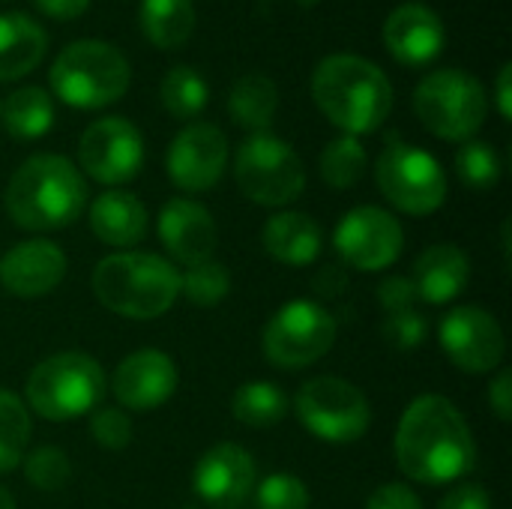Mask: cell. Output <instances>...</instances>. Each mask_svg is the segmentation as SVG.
<instances>
[{
	"label": "cell",
	"instance_id": "obj_1",
	"mask_svg": "<svg viewBox=\"0 0 512 509\" xmlns=\"http://www.w3.org/2000/svg\"><path fill=\"white\" fill-rule=\"evenodd\" d=\"M399 471L423 486L456 483L471 474L477 444L462 411L444 396L414 399L396 429Z\"/></svg>",
	"mask_w": 512,
	"mask_h": 509
},
{
	"label": "cell",
	"instance_id": "obj_2",
	"mask_svg": "<svg viewBox=\"0 0 512 509\" xmlns=\"http://www.w3.org/2000/svg\"><path fill=\"white\" fill-rule=\"evenodd\" d=\"M312 99L345 135L375 132L393 108V84L360 54H330L312 72Z\"/></svg>",
	"mask_w": 512,
	"mask_h": 509
},
{
	"label": "cell",
	"instance_id": "obj_3",
	"mask_svg": "<svg viewBox=\"0 0 512 509\" xmlns=\"http://www.w3.org/2000/svg\"><path fill=\"white\" fill-rule=\"evenodd\" d=\"M87 204L81 171L57 153L30 156L6 186V213L24 231H57L72 225Z\"/></svg>",
	"mask_w": 512,
	"mask_h": 509
},
{
	"label": "cell",
	"instance_id": "obj_4",
	"mask_svg": "<svg viewBox=\"0 0 512 509\" xmlns=\"http://www.w3.org/2000/svg\"><path fill=\"white\" fill-rule=\"evenodd\" d=\"M96 300L132 321H150L165 315L180 297V273L171 261L153 252H117L96 264L93 270Z\"/></svg>",
	"mask_w": 512,
	"mask_h": 509
},
{
	"label": "cell",
	"instance_id": "obj_5",
	"mask_svg": "<svg viewBox=\"0 0 512 509\" xmlns=\"http://www.w3.org/2000/svg\"><path fill=\"white\" fill-rule=\"evenodd\" d=\"M105 396L102 366L81 351H60L33 366L24 384L27 411L51 423L78 420L99 408Z\"/></svg>",
	"mask_w": 512,
	"mask_h": 509
},
{
	"label": "cell",
	"instance_id": "obj_6",
	"mask_svg": "<svg viewBox=\"0 0 512 509\" xmlns=\"http://www.w3.org/2000/svg\"><path fill=\"white\" fill-rule=\"evenodd\" d=\"M132 81L129 60L108 42L81 39L66 45L48 69V84L69 108L93 111L117 102Z\"/></svg>",
	"mask_w": 512,
	"mask_h": 509
},
{
	"label": "cell",
	"instance_id": "obj_7",
	"mask_svg": "<svg viewBox=\"0 0 512 509\" xmlns=\"http://www.w3.org/2000/svg\"><path fill=\"white\" fill-rule=\"evenodd\" d=\"M414 111L420 123L444 141H471L486 123V90L462 69H438L417 84Z\"/></svg>",
	"mask_w": 512,
	"mask_h": 509
},
{
	"label": "cell",
	"instance_id": "obj_8",
	"mask_svg": "<svg viewBox=\"0 0 512 509\" xmlns=\"http://www.w3.org/2000/svg\"><path fill=\"white\" fill-rule=\"evenodd\" d=\"M234 177L240 192L261 207H288L306 189V168L297 150L270 132H255L240 144Z\"/></svg>",
	"mask_w": 512,
	"mask_h": 509
},
{
	"label": "cell",
	"instance_id": "obj_9",
	"mask_svg": "<svg viewBox=\"0 0 512 509\" xmlns=\"http://www.w3.org/2000/svg\"><path fill=\"white\" fill-rule=\"evenodd\" d=\"M381 195L408 216H429L447 201V177L441 162L402 138H390L375 162Z\"/></svg>",
	"mask_w": 512,
	"mask_h": 509
},
{
	"label": "cell",
	"instance_id": "obj_10",
	"mask_svg": "<svg viewBox=\"0 0 512 509\" xmlns=\"http://www.w3.org/2000/svg\"><path fill=\"white\" fill-rule=\"evenodd\" d=\"M300 423L327 444H354L372 426V408L366 396L345 378L321 375L297 393Z\"/></svg>",
	"mask_w": 512,
	"mask_h": 509
},
{
	"label": "cell",
	"instance_id": "obj_11",
	"mask_svg": "<svg viewBox=\"0 0 512 509\" xmlns=\"http://www.w3.org/2000/svg\"><path fill=\"white\" fill-rule=\"evenodd\" d=\"M336 342L333 315L315 300L285 303L264 327V357L279 369H306L330 354Z\"/></svg>",
	"mask_w": 512,
	"mask_h": 509
},
{
	"label": "cell",
	"instance_id": "obj_12",
	"mask_svg": "<svg viewBox=\"0 0 512 509\" xmlns=\"http://www.w3.org/2000/svg\"><path fill=\"white\" fill-rule=\"evenodd\" d=\"M339 258L363 273H378L396 264L405 246V231L399 219L384 207H354L348 210L333 234Z\"/></svg>",
	"mask_w": 512,
	"mask_h": 509
},
{
	"label": "cell",
	"instance_id": "obj_13",
	"mask_svg": "<svg viewBox=\"0 0 512 509\" xmlns=\"http://www.w3.org/2000/svg\"><path fill=\"white\" fill-rule=\"evenodd\" d=\"M78 162L87 177L105 186L132 180L144 165V138L135 123L123 117H102L90 123L78 141Z\"/></svg>",
	"mask_w": 512,
	"mask_h": 509
},
{
	"label": "cell",
	"instance_id": "obj_14",
	"mask_svg": "<svg viewBox=\"0 0 512 509\" xmlns=\"http://www.w3.org/2000/svg\"><path fill=\"white\" fill-rule=\"evenodd\" d=\"M441 348L468 375H486L504 363L507 339L498 318L480 306H456L441 321Z\"/></svg>",
	"mask_w": 512,
	"mask_h": 509
},
{
	"label": "cell",
	"instance_id": "obj_15",
	"mask_svg": "<svg viewBox=\"0 0 512 509\" xmlns=\"http://www.w3.org/2000/svg\"><path fill=\"white\" fill-rule=\"evenodd\" d=\"M228 162V138L213 123H189L168 147V177L183 192H207Z\"/></svg>",
	"mask_w": 512,
	"mask_h": 509
},
{
	"label": "cell",
	"instance_id": "obj_16",
	"mask_svg": "<svg viewBox=\"0 0 512 509\" xmlns=\"http://www.w3.org/2000/svg\"><path fill=\"white\" fill-rule=\"evenodd\" d=\"M255 483V462L240 444L210 447L192 471L195 495L213 509H237L246 504L249 495L255 492Z\"/></svg>",
	"mask_w": 512,
	"mask_h": 509
},
{
	"label": "cell",
	"instance_id": "obj_17",
	"mask_svg": "<svg viewBox=\"0 0 512 509\" xmlns=\"http://www.w3.org/2000/svg\"><path fill=\"white\" fill-rule=\"evenodd\" d=\"M177 366L165 351L144 348L129 357H123L114 369L111 390L120 402V408L129 411H153L165 405L177 390Z\"/></svg>",
	"mask_w": 512,
	"mask_h": 509
},
{
	"label": "cell",
	"instance_id": "obj_18",
	"mask_svg": "<svg viewBox=\"0 0 512 509\" xmlns=\"http://www.w3.org/2000/svg\"><path fill=\"white\" fill-rule=\"evenodd\" d=\"M384 45L402 66H426L444 51L447 30L435 9L402 3L384 21Z\"/></svg>",
	"mask_w": 512,
	"mask_h": 509
},
{
	"label": "cell",
	"instance_id": "obj_19",
	"mask_svg": "<svg viewBox=\"0 0 512 509\" xmlns=\"http://www.w3.org/2000/svg\"><path fill=\"white\" fill-rule=\"evenodd\" d=\"M66 276V252L51 240L15 243L0 258V285L15 297H45Z\"/></svg>",
	"mask_w": 512,
	"mask_h": 509
},
{
	"label": "cell",
	"instance_id": "obj_20",
	"mask_svg": "<svg viewBox=\"0 0 512 509\" xmlns=\"http://www.w3.org/2000/svg\"><path fill=\"white\" fill-rule=\"evenodd\" d=\"M159 237L171 258L192 267L210 261L216 252V222L210 210L189 198H174L159 213Z\"/></svg>",
	"mask_w": 512,
	"mask_h": 509
},
{
	"label": "cell",
	"instance_id": "obj_21",
	"mask_svg": "<svg viewBox=\"0 0 512 509\" xmlns=\"http://www.w3.org/2000/svg\"><path fill=\"white\" fill-rule=\"evenodd\" d=\"M414 282L417 297H423L432 306L456 300L468 282H471V261L468 255L453 243H432L420 252L414 261V273L408 276Z\"/></svg>",
	"mask_w": 512,
	"mask_h": 509
},
{
	"label": "cell",
	"instance_id": "obj_22",
	"mask_svg": "<svg viewBox=\"0 0 512 509\" xmlns=\"http://www.w3.org/2000/svg\"><path fill=\"white\" fill-rule=\"evenodd\" d=\"M90 231L114 249H132L147 234V207L123 189L102 192L90 207Z\"/></svg>",
	"mask_w": 512,
	"mask_h": 509
},
{
	"label": "cell",
	"instance_id": "obj_23",
	"mask_svg": "<svg viewBox=\"0 0 512 509\" xmlns=\"http://www.w3.org/2000/svg\"><path fill=\"white\" fill-rule=\"evenodd\" d=\"M261 240H264L267 255L288 267L315 264L321 255V243H324L318 222L309 213H297V210H285L267 219Z\"/></svg>",
	"mask_w": 512,
	"mask_h": 509
},
{
	"label": "cell",
	"instance_id": "obj_24",
	"mask_svg": "<svg viewBox=\"0 0 512 509\" xmlns=\"http://www.w3.org/2000/svg\"><path fill=\"white\" fill-rule=\"evenodd\" d=\"M48 51L45 30L24 12H0V81L33 72Z\"/></svg>",
	"mask_w": 512,
	"mask_h": 509
},
{
	"label": "cell",
	"instance_id": "obj_25",
	"mask_svg": "<svg viewBox=\"0 0 512 509\" xmlns=\"http://www.w3.org/2000/svg\"><path fill=\"white\" fill-rule=\"evenodd\" d=\"M276 108H279V90L273 78L258 72L237 78L228 93V111L234 123L252 132H267V126L276 117Z\"/></svg>",
	"mask_w": 512,
	"mask_h": 509
},
{
	"label": "cell",
	"instance_id": "obj_26",
	"mask_svg": "<svg viewBox=\"0 0 512 509\" xmlns=\"http://www.w3.org/2000/svg\"><path fill=\"white\" fill-rule=\"evenodd\" d=\"M141 30L156 48H180L195 30L192 0H141Z\"/></svg>",
	"mask_w": 512,
	"mask_h": 509
},
{
	"label": "cell",
	"instance_id": "obj_27",
	"mask_svg": "<svg viewBox=\"0 0 512 509\" xmlns=\"http://www.w3.org/2000/svg\"><path fill=\"white\" fill-rule=\"evenodd\" d=\"M0 114H3V126L12 138L36 141L54 123V102H51V93L42 87H18L15 93H9Z\"/></svg>",
	"mask_w": 512,
	"mask_h": 509
},
{
	"label": "cell",
	"instance_id": "obj_28",
	"mask_svg": "<svg viewBox=\"0 0 512 509\" xmlns=\"http://www.w3.org/2000/svg\"><path fill=\"white\" fill-rule=\"evenodd\" d=\"M231 411H234L237 423H243L249 429H270L285 420L288 399L270 381H249V384L237 387V393L231 399Z\"/></svg>",
	"mask_w": 512,
	"mask_h": 509
},
{
	"label": "cell",
	"instance_id": "obj_29",
	"mask_svg": "<svg viewBox=\"0 0 512 509\" xmlns=\"http://www.w3.org/2000/svg\"><path fill=\"white\" fill-rule=\"evenodd\" d=\"M159 96H162V105H165V111L171 117L192 120L207 108L210 87H207L204 75L195 72L192 66H174V69L165 72Z\"/></svg>",
	"mask_w": 512,
	"mask_h": 509
},
{
	"label": "cell",
	"instance_id": "obj_30",
	"mask_svg": "<svg viewBox=\"0 0 512 509\" xmlns=\"http://www.w3.org/2000/svg\"><path fill=\"white\" fill-rule=\"evenodd\" d=\"M318 171L327 186L351 189L366 174V147L354 135H339L324 147V153L318 159Z\"/></svg>",
	"mask_w": 512,
	"mask_h": 509
},
{
	"label": "cell",
	"instance_id": "obj_31",
	"mask_svg": "<svg viewBox=\"0 0 512 509\" xmlns=\"http://www.w3.org/2000/svg\"><path fill=\"white\" fill-rule=\"evenodd\" d=\"M30 441V411L27 405L9 393L0 390V474L21 465Z\"/></svg>",
	"mask_w": 512,
	"mask_h": 509
},
{
	"label": "cell",
	"instance_id": "obj_32",
	"mask_svg": "<svg viewBox=\"0 0 512 509\" xmlns=\"http://www.w3.org/2000/svg\"><path fill=\"white\" fill-rule=\"evenodd\" d=\"M231 291V276L219 261H201L192 264L183 276H180V294H186L189 303L195 306H216L228 297Z\"/></svg>",
	"mask_w": 512,
	"mask_h": 509
},
{
	"label": "cell",
	"instance_id": "obj_33",
	"mask_svg": "<svg viewBox=\"0 0 512 509\" xmlns=\"http://www.w3.org/2000/svg\"><path fill=\"white\" fill-rule=\"evenodd\" d=\"M456 171L471 189H492L501 180V156L486 141H465L456 153Z\"/></svg>",
	"mask_w": 512,
	"mask_h": 509
},
{
	"label": "cell",
	"instance_id": "obj_34",
	"mask_svg": "<svg viewBox=\"0 0 512 509\" xmlns=\"http://www.w3.org/2000/svg\"><path fill=\"white\" fill-rule=\"evenodd\" d=\"M24 477L33 489L39 492H57L69 483L72 477V465L66 459L63 450L57 447H36L33 453H27L24 459Z\"/></svg>",
	"mask_w": 512,
	"mask_h": 509
},
{
	"label": "cell",
	"instance_id": "obj_35",
	"mask_svg": "<svg viewBox=\"0 0 512 509\" xmlns=\"http://www.w3.org/2000/svg\"><path fill=\"white\" fill-rule=\"evenodd\" d=\"M309 501V489L300 477L270 474L267 480L255 483L258 509H309Z\"/></svg>",
	"mask_w": 512,
	"mask_h": 509
},
{
	"label": "cell",
	"instance_id": "obj_36",
	"mask_svg": "<svg viewBox=\"0 0 512 509\" xmlns=\"http://www.w3.org/2000/svg\"><path fill=\"white\" fill-rule=\"evenodd\" d=\"M90 435L105 450H123L132 441V420L123 408H96L90 417Z\"/></svg>",
	"mask_w": 512,
	"mask_h": 509
},
{
	"label": "cell",
	"instance_id": "obj_37",
	"mask_svg": "<svg viewBox=\"0 0 512 509\" xmlns=\"http://www.w3.org/2000/svg\"><path fill=\"white\" fill-rule=\"evenodd\" d=\"M384 336L393 348L399 351H411V348H420L429 336V324L426 318L417 312V309H405V312H396V315H387L384 321Z\"/></svg>",
	"mask_w": 512,
	"mask_h": 509
},
{
	"label": "cell",
	"instance_id": "obj_38",
	"mask_svg": "<svg viewBox=\"0 0 512 509\" xmlns=\"http://www.w3.org/2000/svg\"><path fill=\"white\" fill-rule=\"evenodd\" d=\"M378 303L384 306L387 315L414 309V303H417L414 282H411L408 276H387V279L378 285Z\"/></svg>",
	"mask_w": 512,
	"mask_h": 509
},
{
	"label": "cell",
	"instance_id": "obj_39",
	"mask_svg": "<svg viewBox=\"0 0 512 509\" xmlns=\"http://www.w3.org/2000/svg\"><path fill=\"white\" fill-rule=\"evenodd\" d=\"M366 509H423L417 492L405 483H387L381 489L372 492V498L366 501Z\"/></svg>",
	"mask_w": 512,
	"mask_h": 509
},
{
	"label": "cell",
	"instance_id": "obj_40",
	"mask_svg": "<svg viewBox=\"0 0 512 509\" xmlns=\"http://www.w3.org/2000/svg\"><path fill=\"white\" fill-rule=\"evenodd\" d=\"M438 509H492V498L483 486L462 483L453 492H447V498L438 504Z\"/></svg>",
	"mask_w": 512,
	"mask_h": 509
},
{
	"label": "cell",
	"instance_id": "obj_41",
	"mask_svg": "<svg viewBox=\"0 0 512 509\" xmlns=\"http://www.w3.org/2000/svg\"><path fill=\"white\" fill-rule=\"evenodd\" d=\"M489 405L492 411L498 414V420L510 423L512 420V375L510 372H501L492 387H489Z\"/></svg>",
	"mask_w": 512,
	"mask_h": 509
},
{
	"label": "cell",
	"instance_id": "obj_42",
	"mask_svg": "<svg viewBox=\"0 0 512 509\" xmlns=\"http://www.w3.org/2000/svg\"><path fill=\"white\" fill-rule=\"evenodd\" d=\"M36 9L48 18H57V21H72L78 15L87 12L90 0H33Z\"/></svg>",
	"mask_w": 512,
	"mask_h": 509
},
{
	"label": "cell",
	"instance_id": "obj_43",
	"mask_svg": "<svg viewBox=\"0 0 512 509\" xmlns=\"http://www.w3.org/2000/svg\"><path fill=\"white\" fill-rule=\"evenodd\" d=\"M315 288H318V294H324V297H336L339 291L348 288V276L342 273V267L330 264V267H324V270L315 276Z\"/></svg>",
	"mask_w": 512,
	"mask_h": 509
},
{
	"label": "cell",
	"instance_id": "obj_44",
	"mask_svg": "<svg viewBox=\"0 0 512 509\" xmlns=\"http://www.w3.org/2000/svg\"><path fill=\"white\" fill-rule=\"evenodd\" d=\"M510 90H512V66L504 63L501 72H498V81H495V96H498V111L504 120L512 117V102H510Z\"/></svg>",
	"mask_w": 512,
	"mask_h": 509
},
{
	"label": "cell",
	"instance_id": "obj_45",
	"mask_svg": "<svg viewBox=\"0 0 512 509\" xmlns=\"http://www.w3.org/2000/svg\"><path fill=\"white\" fill-rule=\"evenodd\" d=\"M0 509H15V498L0 486Z\"/></svg>",
	"mask_w": 512,
	"mask_h": 509
},
{
	"label": "cell",
	"instance_id": "obj_46",
	"mask_svg": "<svg viewBox=\"0 0 512 509\" xmlns=\"http://www.w3.org/2000/svg\"><path fill=\"white\" fill-rule=\"evenodd\" d=\"M300 6H315V3H321V0H297Z\"/></svg>",
	"mask_w": 512,
	"mask_h": 509
}]
</instances>
